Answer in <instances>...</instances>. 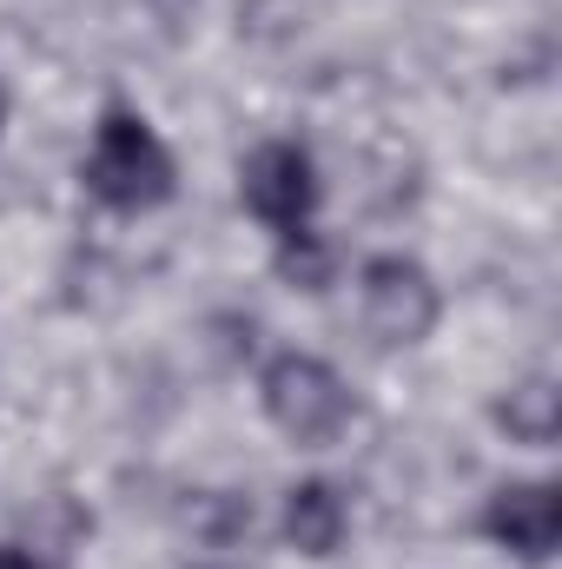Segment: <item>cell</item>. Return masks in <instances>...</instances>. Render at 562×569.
<instances>
[{"label":"cell","mask_w":562,"mask_h":569,"mask_svg":"<svg viewBox=\"0 0 562 569\" xmlns=\"http://www.w3.org/2000/svg\"><path fill=\"white\" fill-rule=\"evenodd\" d=\"M0 120H7V93H0Z\"/></svg>","instance_id":"obj_10"},{"label":"cell","mask_w":562,"mask_h":569,"mask_svg":"<svg viewBox=\"0 0 562 569\" xmlns=\"http://www.w3.org/2000/svg\"><path fill=\"white\" fill-rule=\"evenodd\" d=\"M0 569H40L27 550H0Z\"/></svg>","instance_id":"obj_9"},{"label":"cell","mask_w":562,"mask_h":569,"mask_svg":"<svg viewBox=\"0 0 562 569\" xmlns=\"http://www.w3.org/2000/svg\"><path fill=\"white\" fill-rule=\"evenodd\" d=\"M259 398H265V418L291 437V443H331L338 430L351 425V391H344V378L324 365V358H311V351H284L265 365V378H259Z\"/></svg>","instance_id":"obj_2"},{"label":"cell","mask_w":562,"mask_h":569,"mask_svg":"<svg viewBox=\"0 0 562 569\" xmlns=\"http://www.w3.org/2000/svg\"><path fill=\"white\" fill-rule=\"evenodd\" d=\"M358 311L378 345H423L436 325V284L418 259H371L358 279Z\"/></svg>","instance_id":"obj_3"},{"label":"cell","mask_w":562,"mask_h":569,"mask_svg":"<svg viewBox=\"0 0 562 569\" xmlns=\"http://www.w3.org/2000/svg\"><path fill=\"white\" fill-rule=\"evenodd\" d=\"M344 530H351V510H344V497L324 477L291 483V497H284V537H291L298 557H338Z\"/></svg>","instance_id":"obj_6"},{"label":"cell","mask_w":562,"mask_h":569,"mask_svg":"<svg viewBox=\"0 0 562 569\" xmlns=\"http://www.w3.org/2000/svg\"><path fill=\"white\" fill-rule=\"evenodd\" d=\"M239 192H245V212L259 219V226H272V232H304L311 226V206H318V172H311V152L291 140H272L259 146L252 159H245V179H239Z\"/></svg>","instance_id":"obj_4"},{"label":"cell","mask_w":562,"mask_h":569,"mask_svg":"<svg viewBox=\"0 0 562 569\" xmlns=\"http://www.w3.org/2000/svg\"><path fill=\"white\" fill-rule=\"evenodd\" d=\"M496 425L510 430L516 443H556V430H562V398H556V385L550 378H530V385H516L503 405H496Z\"/></svg>","instance_id":"obj_7"},{"label":"cell","mask_w":562,"mask_h":569,"mask_svg":"<svg viewBox=\"0 0 562 569\" xmlns=\"http://www.w3.org/2000/svg\"><path fill=\"white\" fill-rule=\"evenodd\" d=\"M483 530H490L510 557L550 563L556 543H562V497L550 483H503V490L490 497V510H483Z\"/></svg>","instance_id":"obj_5"},{"label":"cell","mask_w":562,"mask_h":569,"mask_svg":"<svg viewBox=\"0 0 562 569\" xmlns=\"http://www.w3.org/2000/svg\"><path fill=\"white\" fill-rule=\"evenodd\" d=\"M279 272H284V279H298L304 291H318V284L331 279V252H324V246H318L311 232H284Z\"/></svg>","instance_id":"obj_8"},{"label":"cell","mask_w":562,"mask_h":569,"mask_svg":"<svg viewBox=\"0 0 562 569\" xmlns=\"http://www.w3.org/2000/svg\"><path fill=\"white\" fill-rule=\"evenodd\" d=\"M87 192L113 212H145V206L172 199V152L159 146V133L140 113L113 107L100 120L93 152H87Z\"/></svg>","instance_id":"obj_1"}]
</instances>
